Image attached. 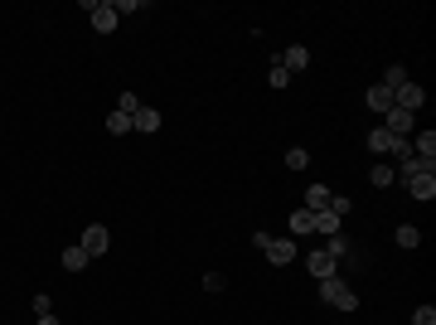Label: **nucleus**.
<instances>
[{"instance_id": "obj_8", "label": "nucleus", "mask_w": 436, "mask_h": 325, "mask_svg": "<svg viewBox=\"0 0 436 325\" xmlns=\"http://www.w3.org/2000/svg\"><path fill=\"white\" fill-rule=\"evenodd\" d=\"M334 262H339L334 252H325V248H316V252H311V277H316V282H325V277H334Z\"/></svg>"}, {"instance_id": "obj_24", "label": "nucleus", "mask_w": 436, "mask_h": 325, "mask_svg": "<svg viewBox=\"0 0 436 325\" xmlns=\"http://www.w3.org/2000/svg\"><path fill=\"white\" fill-rule=\"evenodd\" d=\"M412 325H436V306H417V311H412Z\"/></svg>"}, {"instance_id": "obj_6", "label": "nucleus", "mask_w": 436, "mask_h": 325, "mask_svg": "<svg viewBox=\"0 0 436 325\" xmlns=\"http://www.w3.org/2000/svg\"><path fill=\"white\" fill-rule=\"evenodd\" d=\"M412 121H417L412 112L393 107V112H388V121H383V131H388V136H398V141H407V131H412Z\"/></svg>"}, {"instance_id": "obj_13", "label": "nucleus", "mask_w": 436, "mask_h": 325, "mask_svg": "<svg viewBox=\"0 0 436 325\" xmlns=\"http://www.w3.org/2000/svg\"><path fill=\"white\" fill-rule=\"evenodd\" d=\"M368 185H373V190H388V185H398V170H393L388 160L373 165V170H368Z\"/></svg>"}, {"instance_id": "obj_9", "label": "nucleus", "mask_w": 436, "mask_h": 325, "mask_svg": "<svg viewBox=\"0 0 436 325\" xmlns=\"http://www.w3.org/2000/svg\"><path fill=\"white\" fill-rule=\"evenodd\" d=\"M364 103H368V112H378V116H388V112H393V93H388V88H383V83H373V88H368V98H364Z\"/></svg>"}, {"instance_id": "obj_21", "label": "nucleus", "mask_w": 436, "mask_h": 325, "mask_svg": "<svg viewBox=\"0 0 436 325\" xmlns=\"http://www.w3.org/2000/svg\"><path fill=\"white\" fill-rule=\"evenodd\" d=\"M306 165H311V151H301V146L286 151V170H306Z\"/></svg>"}, {"instance_id": "obj_26", "label": "nucleus", "mask_w": 436, "mask_h": 325, "mask_svg": "<svg viewBox=\"0 0 436 325\" xmlns=\"http://www.w3.org/2000/svg\"><path fill=\"white\" fill-rule=\"evenodd\" d=\"M34 316H54V301H49V296H44V292H39V296H34Z\"/></svg>"}, {"instance_id": "obj_17", "label": "nucleus", "mask_w": 436, "mask_h": 325, "mask_svg": "<svg viewBox=\"0 0 436 325\" xmlns=\"http://www.w3.org/2000/svg\"><path fill=\"white\" fill-rule=\"evenodd\" d=\"M393 243H398V248H422V233H417L412 223H403V228L393 233Z\"/></svg>"}, {"instance_id": "obj_28", "label": "nucleus", "mask_w": 436, "mask_h": 325, "mask_svg": "<svg viewBox=\"0 0 436 325\" xmlns=\"http://www.w3.org/2000/svg\"><path fill=\"white\" fill-rule=\"evenodd\" d=\"M34 325H63L59 316H34Z\"/></svg>"}, {"instance_id": "obj_23", "label": "nucleus", "mask_w": 436, "mask_h": 325, "mask_svg": "<svg viewBox=\"0 0 436 325\" xmlns=\"http://www.w3.org/2000/svg\"><path fill=\"white\" fill-rule=\"evenodd\" d=\"M267 83H272V88H286V83H291V73H286L281 63H272V73H267Z\"/></svg>"}, {"instance_id": "obj_18", "label": "nucleus", "mask_w": 436, "mask_h": 325, "mask_svg": "<svg viewBox=\"0 0 436 325\" xmlns=\"http://www.w3.org/2000/svg\"><path fill=\"white\" fill-rule=\"evenodd\" d=\"M107 131H111V136H126V131H131V116L111 107V112H107Z\"/></svg>"}, {"instance_id": "obj_2", "label": "nucleus", "mask_w": 436, "mask_h": 325, "mask_svg": "<svg viewBox=\"0 0 436 325\" xmlns=\"http://www.w3.org/2000/svg\"><path fill=\"white\" fill-rule=\"evenodd\" d=\"M78 248H83L88 257H102V252L111 248V233L102 228V223H88V228H83V238H78Z\"/></svg>"}, {"instance_id": "obj_1", "label": "nucleus", "mask_w": 436, "mask_h": 325, "mask_svg": "<svg viewBox=\"0 0 436 325\" xmlns=\"http://www.w3.org/2000/svg\"><path fill=\"white\" fill-rule=\"evenodd\" d=\"M320 301L334 306V311H359V292H349L344 277H325V282H320Z\"/></svg>"}, {"instance_id": "obj_19", "label": "nucleus", "mask_w": 436, "mask_h": 325, "mask_svg": "<svg viewBox=\"0 0 436 325\" xmlns=\"http://www.w3.org/2000/svg\"><path fill=\"white\" fill-rule=\"evenodd\" d=\"M301 233H311V209H296L291 214V238H301Z\"/></svg>"}, {"instance_id": "obj_16", "label": "nucleus", "mask_w": 436, "mask_h": 325, "mask_svg": "<svg viewBox=\"0 0 436 325\" xmlns=\"http://www.w3.org/2000/svg\"><path fill=\"white\" fill-rule=\"evenodd\" d=\"M88 262H93V257H88V252H83L78 243H73V248H63V267H68V272H83Z\"/></svg>"}, {"instance_id": "obj_11", "label": "nucleus", "mask_w": 436, "mask_h": 325, "mask_svg": "<svg viewBox=\"0 0 436 325\" xmlns=\"http://www.w3.org/2000/svg\"><path fill=\"white\" fill-rule=\"evenodd\" d=\"M329 199H334V195H329V185H311V190H306V209H311V214L329 209Z\"/></svg>"}, {"instance_id": "obj_22", "label": "nucleus", "mask_w": 436, "mask_h": 325, "mask_svg": "<svg viewBox=\"0 0 436 325\" xmlns=\"http://www.w3.org/2000/svg\"><path fill=\"white\" fill-rule=\"evenodd\" d=\"M325 252H334V257H349V238H344V233L325 238Z\"/></svg>"}, {"instance_id": "obj_20", "label": "nucleus", "mask_w": 436, "mask_h": 325, "mask_svg": "<svg viewBox=\"0 0 436 325\" xmlns=\"http://www.w3.org/2000/svg\"><path fill=\"white\" fill-rule=\"evenodd\" d=\"M141 107H146V103H141L136 93H121V98H116V112H126V116H136Z\"/></svg>"}, {"instance_id": "obj_4", "label": "nucleus", "mask_w": 436, "mask_h": 325, "mask_svg": "<svg viewBox=\"0 0 436 325\" xmlns=\"http://www.w3.org/2000/svg\"><path fill=\"white\" fill-rule=\"evenodd\" d=\"M262 252H267L272 267H286V262H296V238H272Z\"/></svg>"}, {"instance_id": "obj_27", "label": "nucleus", "mask_w": 436, "mask_h": 325, "mask_svg": "<svg viewBox=\"0 0 436 325\" xmlns=\"http://www.w3.org/2000/svg\"><path fill=\"white\" fill-rule=\"evenodd\" d=\"M349 209H354V204H349L344 195H334V199H329V214H339V218H344V214H349Z\"/></svg>"}, {"instance_id": "obj_3", "label": "nucleus", "mask_w": 436, "mask_h": 325, "mask_svg": "<svg viewBox=\"0 0 436 325\" xmlns=\"http://www.w3.org/2000/svg\"><path fill=\"white\" fill-rule=\"evenodd\" d=\"M422 103H427V88H417V83H412V78H407V83H403V88H398V93H393V107L412 112V116H417V107H422Z\"/></svg>"}, {"instance_id": "obj_10", "label": "nucleus", "mask_w": 436, "mask_h": 325, "mask_svg": "<svg viewBox=\"0 0 436 325\" xmlns=\"http://www.w3.org/2000/svg\"><path fill=\"white\" fill-rule=\"evenodd\" d=\"M339 223H344L339 214L320 209V214H311V233H325V238H334V233H339Z\"/></svg>"}, {"instance_id": "obj_12", "label": "nucleus", "mask_w": 436, "mask_h": 325, "mask_svg": "<svg viewBox=\"0 0 436 325\" xmlns=\"http://www.w3.org/2000/svg\"><path fill=\"white\" fill-rule=\"evenodd\" d=\"M393 146H398V136H388L383 126L368 131V151H373V156H393Z\"/></svg>"}, {"instance_id": "obj_5", "label": "nucleus", "mask_w": 436, "mask_h": 325, "mask_svg": "<svg viewBox=\"0 0 436 325\" xmlns=\"http://www.w3.org/2000/svg\"><path fill=\"white\" fill-rule=\"evenodd\" d=\"M306 63H311V49H306V44H286V49H281V68H286L291 78H296Z\"/></svg>"}, {"instance_id": "obj_15", "label": "nucleus", "mask_w": 436, "mask_h": 325, "mask_svg": "<svg viewBox=\"0 0 436 325\" xmlns=\"http://www.w3.org/2000/svg\"><path fill=\"white\" fill-rule=\"evenodd\" d=\"M403 83H407V68H403V63H388V68H383V88H388V93H398Z\"/></svg>"}, {"instance_id": "obj_14", "label": "nucleus", "mask_w": 436, "mask_h": 325, "mask_svg": "<svg viewBox=\"0 0 436 325\" xmlns=\"http://www.w3.org/2000/svg\"><path fill=\"white\" fill-rule=\"evenodd\" d=\"M131 131H160V112L155 107H141L131 116Z\"/></svg>"}, {"instance_id": "obj_7", "label": "nucleus", "mask_w": 436, "mask_h": 325, "mask_svg": "<svg viewBox=\"0 0 436 325\" xmlns=\"http://www.w3.org/2000/svg\"><path fill=\"white\" fill-rule=\"evenodd\" d=\"M407 195L422 199V204H432L436 199V175H412V180H407Z\"/></svg>"}, {"instance_id": "obj_25", "label": "nucleus", "mask_w": 436, "mask_h": 325, "mask_svg": "<svg viewBox=\"0 0 436 325\" xmlns=\"http://www.w3.org/2000/svg\"><path fill=\"white\" fill-rule=\"evenodd\" d=\"M223 287H228L223 272H204V292H223Z\"/></svg>"}]
</instances>
